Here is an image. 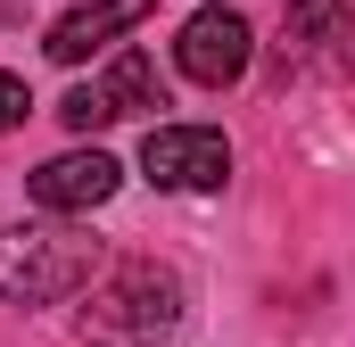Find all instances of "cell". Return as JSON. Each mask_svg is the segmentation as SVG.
Segmentation results:
<instances>
[{"label":"cell","instance_id":"cell-2","mask_svg":"<svg viewBox=\"0 0 355 347\" xmlns=\"http://www.w3.org/2000/svg\"><path fill=\"white\" fill-rule=\"evenodd\" d=\"M99 281V240L83 232H0V306H58Z\"/></svg>","mask_w":355,"mask_h":347},{"label":"cell","instance_id":"cell-3","mask_svg":"<svg viewBox=\"0 0 355 347\" xmlns=\"http://www.w3.org/2000/svg\"><path fill=\"white\" fill-rule=\"evenodd\" d=\"M141 174H149L157 190H223V182H232V141L207 133V124H149Z\"/></svg>","mask_w":355,"mask_h":347},{"label":"cell","instance_id":"cell-7","mask_svg":"<svg viewBox=\"0 0 355 347\" xmlns=\"http://www.w3.org/2000/svg\"><path fill=\"white\" fill-rule=\"evenodd\" d=\"M149 8H157V0H83V8H67V17L50 25V42H42V50H50L58 67H83L91 50H107L116 33H132Z\"/></svg>","mask_w":355,"mask_h":347},{"label":"cell","instance_id":"cell-8","mask_svg":"<svg viewBox=\"0 0 355 347\" xmlns=\"http://www.w3.org/2000/svg\"><path fill=\"white\" fill-rule=\"evenodd\" d=\"M339 25H347V0H289V42H297V50L331 42Z\"/></svg>","mask_w":355,"mask_h":347},{"label":"cell","instance_id":"cell-4","mask_svg":"<svg viewBox=\"0 0 355 347\" xmlns=\"http://www.w3.org/2000/svg\"><path fill=\"white\" fill-rule=\"evenodd\" d=\"M141 108H157V67L141 58V50H124L107 75H91L58 99V116L75 124V133H99V124H124V116H141Z\"/></svg>","mask_w":355,"mask_h":347},{"label":"cell","instance_id":"cell-9","mask_svg":"<svg viewBox=\"0 0 355 347\" xmlns=\"http://www.w3.org/2000/svg\"><path fill=\"white\" fill-rule=\"evenodd\" d=\"M33 116V91H25V75H0V133H17Z\"/></svg>","mask_w":355,"mask_h":347},{"label":"cell","instance_id":"cell-1","mask_svg":"<svg viewBox=\"0 0 355 347\" xmlns=\"http://www.w3.org/2000/svg\"><path fill=\"white\" fill-rule=\"evenodd\" d=\"M83 347H166L182 331V281L166 264H116L107 281H91L83 306Z\"/></svg>","mask_w":355,"mask_h":347},{"label":"cell","instance_id":"cell-6","mask_svg":"<svg viewBox=\"0 0 355 347\" xmlns=\"http://www.w3.org/2000/svg\"><path fill=\"white\" fill-rule=\"evenodd\" d=\"M174 67L190 83H207V91L240 83V75H248V25H240L232 8H198V17L182 25V42H174Z\"/></svg>","mask_w":355,"mask_h":347},{"label":"cell","instance_id":"cell-5","mask_svg":"<svg viewBox=\"0 0 355 347\" xmlns=\"http://www.w3.org/2000/svg\"><path fill=\"white\" fill-rule=\"evenodd\" d=\"M116 182H124V166H116L107 149H67V158H50V166L25 174L33 207H50V215H91V207H107Z\"/></svg>","mask_w":355,"mask_h":347}]
</instances>
